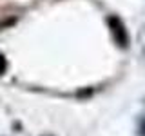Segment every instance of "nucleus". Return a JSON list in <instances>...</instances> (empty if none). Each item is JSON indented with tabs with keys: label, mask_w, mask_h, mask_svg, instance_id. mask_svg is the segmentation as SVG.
<instances>
[{
	"label": "nucleus",
	"mask_w": 145,
	"mask_h": 136,
	"mask_svg": "<svg viewBox=\"0 0 145 136\" xmlns=\"http://www.w3.org/2000/svg\"><path fill=\"white\" fill-rule=\"evenodd\" d=\"M4 71H6V60H4V56L0 54V75H2Z\"/></svg>",
	"instance_id": "f03ea898"
},
{
	"label": "nucleus",
	"mask_w": 145,
	"mask_h": 136,
	"mask_svg": "<svg viewBox=\"0 0 145 136\" xmlns=\"http://www.w3.org/2000/svg\"><path fill=\"white\" fill-rule=\"evenodd\" d=\"M112 26V33H114V38L120 42V45H127V35L125 31H121V24L116 20V18H112V20H109Z\"/></svg>",
	"instance_id": "f257e3e1"
}]
</instances>
